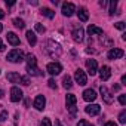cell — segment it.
Returning a JSON list of instances; mask_svg holds the SVG:
<instances>
[{
	"label": "cell",
	"instance_id": "cell-32",
	"mask_svg": "<svg viewBox=\"0 0 126 126\" xmlns=\"http://www.w3.org/2000/svg\"><path fill=\"white\" fill-rule=\"evenodd\" d=\"M19 82H21L24 86H28V85H30V79H28V77H22V76H21V80H19Z\"/></svg>",
	"mask_w": 126,
	"mask_h": 126
},
{
	"label": "cell",
	"instance_id": "cell-13",
	"mask_svg": "<svg viewBox=\"0 0 126 126\" xmlns=\"http://www.w3.org/2000/svg\"><path fill=\"white\" fill-rule=\"evenodd\" d=\"M99 77H101V80H108L110 77H111V68L108 67V65H104L101 70H99Z\"/></svg>",
	"mask_w": 126,
	"mask_h": 126
},
{
	"label": "cell",
	"instance_id": "cell-23",
	"mask_svg": "<svg viewBox=\"0 0 126 126\" xmlns=\"http://www.w3.org/2000/svg\"><path fill=\"white\" fill-rule=\"evenodd\" d=\"M62 86H64L65 89H71L73 88V82H71L70 76H65L64 79H62Z\"/></svg>",
	"mask_w": 126,
	"mask_h": 126
},
{
	"label": "cell",
	"instance_id": "cell-12",
	"mask_svg": "<svg viewBox=\"0 0 126 126\" xmlns=\"http://www.w3.org/2000/svg\"><path fill=\"white\" fill-rule=\"evenodd\" d=\"M85 111H86L89 116H96V114H99L101 107H99L98 104H89V105L85 108Z\"/></svg>",
	"mask_w": 126,
	"mask_h": 126
},
{
	"label": "cell",
	"instance_id": "cell-46",
	"mask_svg": "<svg viewBox=\"0 0 126 126\" xmlns=\"http://www.w3.org/2000/svg\"><path fill=\"white\" fill-rule=\"evenodd\" d=\"M113 89H114V91H119V89H120V86H119V85H114V86H113Z\"/></svg>",
	"mask_w": 126,
	"mask_h": 126
},
{
	"label": "cell",
	"instance_id": "cell-18",
	"mask_svg": "<svg viewBox=\"0 0 126 126\" xmlns=\"http://www.w3.org/2000/svg\"><path fill=\"white\" fill-rule=\"evenodd\" d=\"M77 15H79V19H80L82 22H86V21H88V18H89V14H88L86 8H79Z\"/></svg>",
	"mask_w": 126,
	"mask_h": 126
},
{
	"label": "cell",
	"instance_id": "cell-11",
	"mask_svg": "<svg viewBox=\"0 0 126 126\" xmlns=\"http://www.w3.org/2000/svg\"><path fill=\"white\" fill-rule=\"evenodd\" d=\"M45 105H46V98L43 95H37L36 99H34V107L39 111H42V110H45Z\"/></svg>",
	"mask_w": 126,
	"mask_h": 126
},
{
	"label": "cell",
	"instance_id": "cell-14",
	"mask_svg": "<svg viewBox=\"0 0 126 126\" xmlns=\"http://www.w3.org/2000/svg\"><path fill=\"white\" fill-rule=\"evenodd\" d=\"M83 99H85L86 102H92V101H95V99H96V94H95V91H94V89H86V91L83 92Z\"/></svg>",
	"mask_w": 126,
	"mask_h": 126
},
{
	"label": "cell",
	"instance_id": "cell-9",
	"mask_svg": "<svg viewBox=\"0 0 126 126\" xmlns=\"http://www.w3.org/2000/svg\"><path fill=\"white\" fill-rule=\"evenodd\" d=\"M101 95H102V99L107 102V104H113V101H114V98H113V95H111V92L105 88V86H101Z\"/></svg>",
	"mask_w": 126,
	"mask_h": 126
},
{
	"label": "cell",
	"instance_id": "cell-40",
	"mask_svg": "<svg viewBox=\"0 0 126 126\" xmlns=\"http://www.w3.org/2000/svg\"><path fill=\"white\" fill-rule=\"evenodd\" d=\"M104 126H117V125H116L114 122H107V123H105Z\"/></svg>",
	"mask_w": 126,
	"mask_h": 126
},
{
	"label": "cell",
	"instance_id": "cell-36",
	"mask_svg": "<svg viewBox=\"0 0 126 126\" xmlns=\"http://www.w3.org/2000/svg\"><path fill=\"white\" fill-rule=\"evenodd\" d=\"M47 85H49V88H52V89H56V83H55V80H53V79H50V80L47 82Z\"/></svg>",
	"mask_w": 126,
	"mask_h": 126
},
{
	"label": "cell",
	"instance_id": "cell-37",
	"mask_svg": "<svg viewBox=\"0 0 126 126\" xmlns=\"http://www.w3.org/2000/svg\"><path fill=\"white\" fill-rule=\"evenodd\" d=\"M119 102H120L122 105H125V104H126V95H120V96H119Z\"/></svg>",
	"mask_w": 126,
	"mask_h": 126
},
{
	"label": "cell",
	"instance_id": "cell-29",
	"mask_svg": "<svg viewBox=\"0 0 126 126\" xmlns=\"http://www.w3.org/2000/svg\"><path fill=\"white\" fill-rule=\"evenodd\" d=\"M119 122H120V123H126V111H125V110L120 113V116H119Z\"/></svg>",
	"mask_w": 126,
	"mask_h": 126
},
{
	"label": "cell",
	"instance_id": "cell-35",
	"mask_svg": "<svg viewBox=\"0 0 126 126\" xmlns=\"http://www.w3.org/2000/svg\"><path fill=\"white\" fill-rule=\"evenodd\" d=\"M77 126H94V125H91L88 120H80V122L77 123Z\"/></svg>",
	"mask_w": 126,
	"mask_h": 126
},
{
	"label": "cell",
	"instance_id": "cell-6",
	"mask_svg": "<svg viewBox=\"0 0 126 126\" xmlns=\"http://www.w3.org/2000/svg\"><path fill=\"white\" fill-rule=\"evenodd\" d=\"M74 79H76V82L79 83V85H86L88 83V77H86V74H85V71L83 70H76V73H74Z\"/></svg>",
	"mask_w": 126,
	"mask_h": 126
},
{
	"label": "cell",
	"instance_id": "cell-45",
	"mask_svg": "<svg viewBox=\"0 0 126 126\" xmlns=\"http://www.w3.org/2000/svg\"><path fill=\"white\" fill-rule=\"evenodd\" d=\"M18 117H19V114L16 113V114H15V125H18Z\"/></svg>",
	"mask_w": 126,
	"mask_h": 126
},
{
	"label": "cell",
	"instance_id": "cell-25",
	"mask_svg": "<svg viewBox=\"0 0 126 126\" xmlns=\"http://www.w3.org/2000/svg\"><path fill=\"white\" fill-rule=\"evenodd\" d=\"M12 22H14V25H15L16 28H24V27H25V22H24L22 19H19V18H15Z\"/></svg>",
	"mask_w": 126,
	"mask_h": 126
},
{
	"label": "cell",
	"instance_id": "cell-4",
	"mask_svg": "<svg viewBox=\"0 0 126 126\" xmlns=\"http://www.w3.org/2000/svg\"><path fill=\"white\" fill-rule=\"evenodd\" d=\"M71 36H73V39L76 40V42H83V36H85V31H83V28L80 27V25H77V27H74L73 28V31H71Z\"/></svg>",
	"mask_w": 126,
	"mask_h": 126
},
{
	"label": "cell",
	"instance_id": "cell-21",
	"mask_svg": "<svg viewBox=\"0 0 126 126\" xmlns=\"http://www.w3.org/2000/svg\"><path fill=\"white\" fill-rule=\"evenodd\" d=\"M76 101H77L76 95H73V94H68V95H67V98H65L67 108H68V107H73V105H76Z\"/></svg>",
	"mask_w": 126,
	"mask_h": 126
},
{
	"label": "cell",
	"instance_id": "cell-7",
	"mask_svg": "<svg viewBox=\"0 0 126 126\" xmlns=\"http://www.w3.org/2000/svg\"><path fill=\"white\" fill-rule=\"evenodd\" d=\"M21 99H22V91H21L19 88L14 86V88L11 89V101H12V102H18V101H21Z\"/></svg>",
	"mask_w": 126,
	"mask_h": 126
},
{
	"label": "cell",
	"instance_id": "cell-31",
	"mask_svg": "<svg viewBox=\"0 0 126 126\" xmlns=\"http://www.w3.org/2000/svg\"><path fill=\"white\" fill-rule=\"evenodd\" d=\"M101 43H102V45H105V46H111V45H113V42H111L110 39H104V37L101 39Z\"/></svg>",
	"mask_w": 126,
	"mask_h": 126
},
{
	"label": "cell",
	"instance_id": "cell-48",
	"mask_svg": "<svg viewBox=\"0 0 126 126\" xmlns=\"http://www.w3.org/2000/svg\"><path fill=\"white\" fill-rule=\"evenodd\" d=\"M2 30H3V25H2V24H0V31H2Z\"/></svg>",
	"mask_w": 126,
	"mask_h": 126
},
{
	"label": "cell",
	"instance_id": "cell-8",
	"mask_svg": "<svg viewBox=\"0 0 126 126\" xmlns=\"http://www.w3.org/2000/svg\"><path fill=\"white\" fill-rule=\"evenodd\" d=\"M86 68H88V73H89L91 76L96 74V71H98V64H96V61H95V59H88V61H86Z\"/></svg>",
	"mask_w": 126,
	"mask_h": 126
},
{
	"label": "cell",
	"instance_id": "cell-43",
	"mask_svg": "<svg viewBox=\"0 0 126 126\" xmlns=\"http://www.w3.org/2000/svg\"><path fill=\"white\" fill-rule=\"evenodd\" d=\"M122 85H126V76H122Z\"/></svg>",
	"mask_w": 126,
	"mask_h": 126
},
{
	"label": "cell",
	"instance_id": "cell-33",
	"mask_svg": "<svg viewBox=\"0 0 126 126\" xmlns=\"http://www.w3.org/2000/svg\"><path fill=\"white\" fill-rule=\"evenodd\" d=\"M68 111H70V114H71V116H76V114H77V107H76V105L68 107Z\"/></svg>",
	"mask_w": 126,
	"mask_h": 126
},
{
	"label": "cell",
	"instance_id": "cell-47",
	"mask_svg": "<svg viewBox=\"0 0 126 126\" xmlns=\"http://www.w3.org/2000/svg\"><path fill=\"white\" fill-rule=\"evenodd\" d=\"M2 96H3V91H2V89H0V98H2Z\"/></svg>",
	"mask_w": 126,
	"mask_h": 126
},
{
	"label": "cell",
	"instance_id": "cell-16",
	"mask_svg": "<svg viewBox=\"0 0 126 126\" xmlns=\"http://www.w3.org/2000/svg\"><path fill=\"white\" fill-rule=\"evenodd\" d=\"M88 33H89L91 36H104L102 28H99V27H96V25H89Z\"/></svg>",
	"mask_w": 126,
	"mask_h": 126
},
{
	"label": "cell",
	"instance_id": "cell-41",
	"mask_svg": "<svg viewBox=\"0 0 126 126\" xmlns=\"http://www.w3.org/2000/svg\"><path fill=\"white\" fill-rule=\"evenodd\" d=\"M5 50V45H3V42L0 40V52H3Z\"/></svg>",
	"mask_w": 126,
	"mask_h": 126
},
{
	"label": "cell",
	"instance_id": "cell-5",
	"mask_svg": "<svg viewBox=\"0 0 126 126\" xmlns=\"http://www.w3.org/2000/svg\"><path fill=\"white\" fill-rule=\"evenodd\" d=\"M76 12V6L73 5V3H62V15H64V16H71L73 14Z\"/></svg>",
	"mask_w": 126,
	"mask_h": 126
},
{
	"label": "cell",
	"instance_id": "cell-44",
	"mask_svg": "<svg viewBox=\"0 0 126 126\" xmlns=\"http://www.w3.org/2000/svg\"><path fill=\"white\" fill-rule=\"evenodd\" d=\"M55 126H62V123H61V122L56 119V120H55Z\"/></svg>",
	"mask_w": 126,
	"mask_h": 126
},
{
	"label": "cell",
	"instance_id": "cell-28",
	"mask_svg": "<svg viewBox=\"0 0 126 126\" xmlns=\"http://www.w3.org/2000/svg\"><path fill=\"white\" fill-rule=\"evenodd\" d=\"M34 27H36V31H37V33H45V31H46L45 25H42V24H39V22H37Z\"/></svg>",
	"mask_w": 126,
	"mask_h": 126
},
{
	"label": "cell",
	"instance_id": "cell-24",
	"mask_svg": "<svg viewBox=\"0 0 126 126\" xmlns=\"http://www.w3.org/2000/svg\"><path fill=\"white\" fill-rule=\"evenodd\" d=\"M27 65H37V59L34 55H31V53L27 55Z\"/></svg>",
	"mask_w": 126,
	"mask_h": 126
},
{
	"label": "cell",
	"instance_id": "cell-26",
	"mask_svg": "<svg viewBox=\"0 0 126 126\" xmlns=\"http://www.w3.org/2000/svg\"><path fill=\"white\" fill-rule=\"evenodd\" d=\"M108 5H110V9H108V14H110V15H114V11H116V6H117V2H116V0H113V2H110Z\"/></svg>",
	"mask_w": 126,
	"mask_h": 126
},
{
	"label": "cell",
	"instance_id": "cell-22",
	"mask_svg": "<svg viewBox=\"0 0 126 126\" xmlns=\"http://www.w3.org/2000/svg\"><path fill=\"white\" fill-rule=\"evenodd\" d=\"M27 40H28V43H30L31 46H34V45L37 43V37H36V34H34L33 31H27Z\"/></svg>",
	"mask_w": 126,
	"mask_h": 126
},
{
	"label": "cell",
	"instance_id": "cell-27",
	"mask_svg": "<svg viewBox=\"0 0 126 126\" xmlns=\"http://www.w3.org/2000/svg\"><path fill=\"white\" fill-rule=\"evenodd\" d=\"M6 119H8V111L6 110H2V111H0V125H2Z\"/></svg>",
	"mask_w": 126,
	"mask_h": 126
},
{
	"label": "cell",
	"instance_id": "cell-1",
	"mask_svg": "<svg viewBox=\"0 0 126 126\" xmlns=\"http://www.w3.org/2000/svg\"><path fill=\"white\" fill-rule=\"evenodd\" d=\"M46 52H47L52 58H56V56H59V55L62 53V49H61V46H59L56 42L47 40V42H46Z\"/></svg>",
	"mask_w": 126,
	"mask_h": 126
},
{
	"label": "cell",
	"instance_id": "cell-3",
	"mask_svg": "<svg viewBox=\"0 0 126 126\" xmlns=\"http://www.w3.org/2000/svg\"><path fill=\"white\" fill-rule=\"evenodd\" d=\"M46 70H47L49 74L56 76V74H59V73L62 71V65L59 64V62H49L47 67H46Z\"/></svg>",
	"mask_w": 126,
	"mask_h": 126
},
{
	"label": "cell",
	"instance_id": "cell-15",
	"mask_svg": "<svg viewBox=\"0 0 126 126\" xmlns=\"http://www.w3.org/2000/svg\"><path fill=\"white\" fill-rule=\"evenodd\" d=\"M6 39H8V42L12 45V46H19V37L15 34V33H12V31H9L8 34H6Z\"/></svg>",
	"mask_w": 126,
	"mask_h": 126
},
{
	"label": "cell",
	"instance_id": "cell-20",
	"mask_svg": "<svg viewBox=\"0 0 126 126\" xmlns=\"http://www.w3.org/2000/svg\"><path fill=\"white\" fill-rule=\"evenodd\" d=\"M40 14L45 15V16L49 18V19H52V18L55 16V12H53L52 9H49V8H42V9H40Z\"/></svg>",
	"mask_w": 126,
	"mask_h": 126
},
{
	"label": "cell",
	"instance_id": "cell-42",
	"mask_svg": "<svg viewBox=\"0 0 126 126\" xmlns=\"http://www.w3.org/2000/svg\"><path fill=\"white\" fill-rule=\"evenodd\" d=\"M5 15H6V14H5L2 9H0V19H3V18H5Z\"/></svg>",
	"mask_w": 126,
	"mask_h": 126
},
{
	"label": "cell",
	"instance_id": "cell-38",
	"mask_svg": "<svg viewBox=\"0 0 126 126\" xmlns=\"http://www.w3.org/2000/svg\"><path fill=\"white\" fill-rule=\"evenodd\" d=\"M99 6H101V8H107V6H108V2H105V0H101V2H99Z\"/></svg>",
	"mask_w": 126,
	"mask_h": 126
},
{
	"label": "cell",
	"instance_id": "cell-17",
	"mask_svg": "<svg viewBox=\"0 0 126 126\" xmlns=\"http://www.w3.org/2000/svg\"><path fill=\"white\" fill-rule=\"evenodd\" d=\"M27 73L30 76H42L43 71L37 68V65H27Z\"/></svg>",
	"mask_w": 126,
	"mask_h": 126
},
{
	"label": "cell",
	"instance_id": "cell-30",
	"mask_svg": "<svg viewBox=\"0 0 126 126\" xmlns=\"http://www.w3.org/2000/svg\"><path fill=\"white\" fill-rule=\"evenodd\" d=\"M114 27H116V28H119V30H125V28H126V24H125V22H122V21H119V22H116V24H114Z\"/></svg>",
	"mask_w": 126,
	"mask_h": 126
},
{
	"label": "cell",
	"instance_id": "cell-34",
	"mask_svg": "<svg viewBox=\"0 0 126 126\" xmlns=\"http://www.w3.org/2000/svg\"><path fill=\"white\" fill-rule=\"evenodd\" d=\"M40 126H52V123H50V120H49V119L46 117V119H43V120H42Z\"/></svg>",
	"mask_w": 126,
	"mask_h": 126
},
{
	"label": "cell",
	"instance_id": "cell-10",
	"mask_svg": "<svg viewBox=\"0 0 126 126\" xmlns=\"http://www.w3.org/2000/svg\"><path fill=\"white\" fill-rule=\"evenodd\" d=\"M123 55H125V52H123L122 49L113 47V49H110V52H108V59H119V58H122Z\"/></svg>",
	"mask_w": 126,
	"mask_h": 126
},
{
	"label": "cell",
	"instance_id": "cell-19",
	"mask_svg": "<svg viewBox=\"0 0 126 126\" xmlns=\"http://www.w3.org/2000/svg\"><path fill=\"white\" fill-rule=\"evenodd\" d=\"M6 79H8L11 83H18V82L21 80V76H19L18 73H15V71H11V73H8Z\"/></svg>",
	"mask_w": 126,
	"mask_h": 126
},
{
	"label": "cell",
	"instance_id": "cell-39",
	"mask_svg": "<svg viewBox=\"0 0 126 126\" xmlns=\"http://www.w3.org/2000/svg\"><path fill=\"white\" fill-rule=\"evenodd\" d=\"M14 5H15V2H14V0H9V2L6 0V6H14Z\"/></svg>",
	"mask_w": 126,
	"mask_h": 126
},
{
	"label": "cell",
	"instance_id": "cell-2",
	"mask_svg": "<svg viewBox=\"0 0 126 126\" xmlns=\"http://www.w3.org/2000/svg\"><path fill=\"white\" fill-rule=\"evenodd\" d=\"M6 59L11 61V62H15V64L16 62H22L24 61V52L21 49H12L11 52H8Z\"/></svg>",
	"mask_w": 126,
	"mask_h": 126
}]
</instances>
